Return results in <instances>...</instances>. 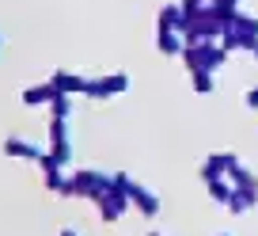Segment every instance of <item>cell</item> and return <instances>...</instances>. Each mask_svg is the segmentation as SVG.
I'll return each mask as SVG.
<instances>
[{"label": "cell", "mask_w": 258, "mask_h": 236, "mask_svg": "<svg viewBox=\"0 0 258 236\" xmlns=\"http://www.w3.org/2000/svg\"><path fill=\"white\" fill-rule=\"evenodd\" d=\"M4 149H8L12 156H34V145H27V141H19V137H16V141H8Z\"/></svg>", "instance_id": "obj_1"}]
</instances>
